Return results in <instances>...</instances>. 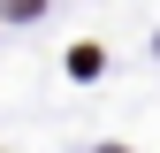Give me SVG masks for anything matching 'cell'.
<instances>
[{
    "label": "cell",
    "mask_w": 160,
    "mask_h": 153,
    "mask_svg": "<svg viewBox=\"0 0 160 153\" xmlns=\"http://www.w3.org/2000/svg\"><path fill=\"white\" fill-rule=\"evenodd\" d=\"M0 15H38V0H0Z\"/></svg>",
    "instance_id": "cell-1"
}]
</instances>
